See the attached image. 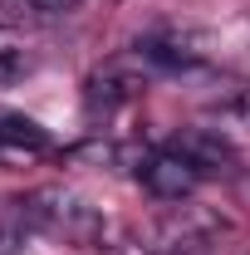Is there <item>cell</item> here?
Returning a JSON list of instances; mask_svg holds the SVG:
<instances>
[{
  "label": "cell",
  "mask_w": 250,
  "mask_h": 255,
  "mask_svg": "<svg viewBox=\"0 0 250 255\" xmlns=\"http://www.w3.org/2000/svg\"><path fill=\"white\" fill-rule=\"evenodd\" d=\"M15 211L25 216V226L34 236H49V241H64V246H98L103 241V211L69 187H39Z\"/></svg>",
  "instance_id": "cell-1"
},
{
  "label": "cell",
  "mask_w": 250,
  "mask_h": 255,
  "mask_svg": "<svg viewBox=\"0 0 250 255\" xmlns=\"http://www.w3.org/2000/svg\"><path fill=\"white\" fill-rule=\"evenodd\" d=\"M221 231H226V221H221L211 206L172 201V206L142 231V241H147L152 255H216Z\"/></svg>",
  "instance_id": "cell-2"
},
{
  "label": "cell",
  "mask_w": 250,
  "mask_h": 255,
  "mask_svg": "<svg viewBox=\"0 0 250 255\" xmlns=\"http://www.w3.org/2000/svg\"><path fill=\"white\" fill-rule=\"evenodd\" d=\"M201 167L182 152V147H162V152H147L137 162V182L152 191L157 201H191V191L201 187Z\"/></svg>",
  "instance_id": "cell-3"
},
{
  "label": "cell",
  "mask_w": 250,
  "mask_h": 255,
  "mask_svg": "<svg viewBox=\"0 0 250 255\" xmlns=\"http://www.w3.org/2000/svg\"><path fill=\"white\" fill-rule=\"evenodd\" d=\"M49 152V132L30 118H0V157L20 162V157H39Z\"/></svg>",
  "instance_id": "cell-4"
},
{
  "label": "cell",
  "mask_w": 250,
  "mask_h": 255,
  "mask_svg": "<svg viewBox=\"0 0 250 255\" xmlns=\"http://www.w3.org/2000/svg\"><path fill=\"white\" fill-rule=\"evenodd\" d=\"M216 118L226 123V132H246L250 137V84L231 89L226 98H216Z\"/></svg>",
  "instance_id": "cell-5"
},
{
  "label": "cell",
  "mask_w": 250,
  "mask_h": 255,
  "mask_svg": "<svg viewBox=\"0 0 250 255\" xmlns=\"http://www.w3.org/2000/svg\"><path fill=\"white\" fill-rule=\"evenodd\" d=\"M25 236H30V226H25L20 211H15V216H0V255H20Z\"/></svg>",
  "instance_id": "cell-6"
},
{
  "label": "cell",
  "mask_w": 250,
  "mask_h": 255,
  "mask_svg": "<svg viewBox=\"0 0 250 255\" xmlns=\"http://www.w3.org/2000/svg\"><path fill=\"white\" fill-rule=\"evenodd\" d=\"M30 69V54L25 49H15L10 39H0V84H10V79H20Z\"/></svg>",
  "instance_id": "cell-7"
},
{
  "label": "cell",
  "mask_w": 250,
  "mask_h": 255,
  "mask_svg": "<svg viewBox=\"0 0 250 255\" xmlns=\"http://www.w3.org/2000/svg\"><path fill=\"white\" fill-rule=\"evenodd\" d=\"M20 5H30V10H64L69 0H20Z\"/></svg>",
  "instance_id": "cell-8"
}]
</instances>
